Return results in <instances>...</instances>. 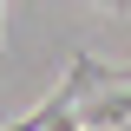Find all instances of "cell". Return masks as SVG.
I'll return each mask as SVG.
<instances>
[{"instance_id": "cell-1", "label": "cell", "mask_w": 131, "mask_h": 131, "mask_svg": "<svg viewBox=\"0 0 131 131\" xmlns=\"http://www.w3.org/2000/svg\"><path fill=\"white\" fill-rule=\"evenodd\" d=\"M105 7H112V13H131V0H105Z\"/></svg>"}]
</instances>
